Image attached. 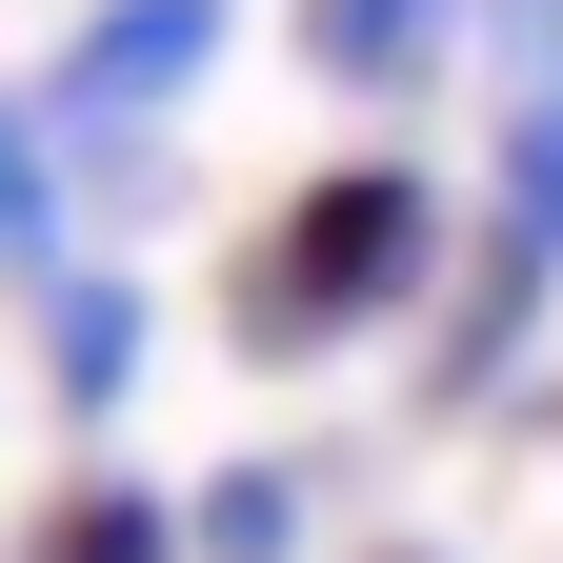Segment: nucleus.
Returning <instances> with one entry per match:
<instances>
[{"mask_svg":"<svg viewBox=\"0 0 563 563\" xmlns=\"http://www.w3.org/2000/svg\"><path fill=\"white\" fill-rule=\"evenodd\" d=\"M422 282H443V181H422V162H322L242 242V342H262V363H322V342L402 322Z\"/></svg>","mask_w":563,"mask_h":563,"instance_id":"obj_1","label":"nucleus"},{"mask_svg":"<svg viewBox=\"0 0 563 563\" xmlns=\"http://www.w3.org/2000/svg\"><path fill=\"white\" fill-rule=\"evenodd\" d=\"M222 21H242V0H101V21L60 41L41 121H60V141H121V121H162V101L201 81V60H222Z\"/></svg>","mask_w":563,"mask_h":563,"instance_id":"obj_2","label":"nucleus"},{"mask_svg":"<svg viewBox=\"0 0 563 563\" xmlns=\"http://www.w3.org/2000/svg\"><path fill=\"white\" fill-rule=\"evenodd\" d=\"M504 21V242L563 262V0H483Z\"/></svg>","mask_w":563,"mask_h":563,"instance_id":"obj_3","label":"nucleus"},{"mask_svg":"<svg viewBox=\"0 0 563 563\" xmlns=\"http://www.w3.org/2000/svg\"><path fill=\"white\" fill-rule=\"evenodd\" d=\"M443 21H463V0H302V60L363 81V101H402L422 60H443Z\"/></svg>","mask_w":563,"mask_h":563,"instance_id":"obj_4","label":"nucleus"},{"mask_svg":"<svg viewBox=\"0 0 563 563\" xmlns=\"http://www.w3.org/2000/svg\"><path fill=\"white\" fill-rule=\"evenodd\" d=\"M543 282H563L543 242H483V262H463V342H443V402H504L523 322H543Z\"/></svg>","mask_w":563,"mask_h":563,"instance_id":"obj_5","label":"nucleus"},{"mask_svg":"<svg viewBox=\"0 0 563 563\" xmlns=\"http://www.w3.org/2000/svg\"><path fill=\"white\" fill-rule=\"evenodd\" d=\"M181 563H302V483H282V463L181 483Z\"/></svg>","mask_w":563,"mask_h":563,"instance_id":"obj_6","label":"nucleus"},{"mask_svg":"<svg viewBox=\"0 0 563 563\" xmlns=\"http://www.w3.org/2000/svg\"><path fill=\"white\" fill-rule=\"evenodd\" d=\"M21 563H181V504H162V483H60Z\"/></svg>","mask_w":563,"mask_h":563,"instance_id":"obj_7","label":"nucleus"},{"mask_svg":"<svg viewBox=\"0 0 563 563\" xmlns=\"http://www.w3.org/2000/svg\"><path fill=\"white\" fill-rule=\"evenodd\" d=\"M121 383H141V302H121V282H60V402L101 422Z\"/></svg>","mask_w":563,"mask_h":563,"instance_id":"obj_8","label":"nucleus"}]
</instances>
